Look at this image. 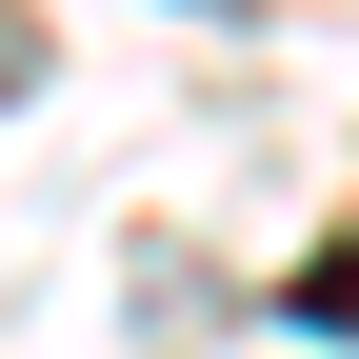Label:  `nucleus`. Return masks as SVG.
Masks as SVG:
<instances>
[{
	"instance_id": "1",
	"label": "nucleus",
	"mask_w": 359,
	"mask_h": 359,
	"mask_svg": "<svg viewBox=\"0 0 359 359\" xmlns=\"http://www.w3.org/2000/svg\"><path fill=\"white\" fill-rule=\"evenodd\" d=\"M20 80H40V20H20V0H0V100H20Z\"/></svg>"
}]
</instances>
